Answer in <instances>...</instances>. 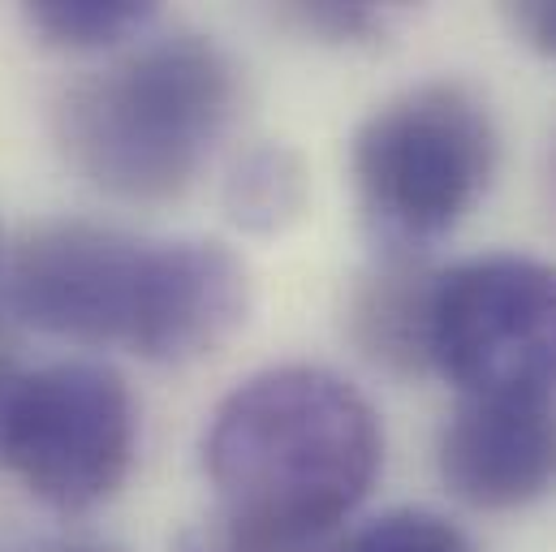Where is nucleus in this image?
Returning <instances> with one entry per match:
<instances>
[{
    "instance_id": "nucleus-1",
    "label": "nucleus",
    "mask_w": 556,
    "mask_h": 552,
    "mask_svg": "<svg viewBox=\"0 0 556 552\" xmlns=\"http://www.w3.org/2000/svg\"><path fill=\"white\" fill-rule=\"evenodd\" d=\"M384 466V427L358 385L280 363L242 380L207 423L216 510L293 540H332Z\"/></svg>"
},
{
    "instance_id": "nucleus-2",
    "label": "nucleus",
    "mask_w": 556,
    "mask_h": 552,
    "mask_svg": "<svg viewBox=\"0 0 556 552\" xmlns=\"http://www.w3.org/2000/svg\"><path fill=\"white\" fill-rule=\"evenodd\" d=\"M242 78L233 57L194 30L142 39L83 74L52 113L78 177L122 203L181 199L233 126Z\"/></svg>"
},
{
    "instance_id": "nucleus-3",
    "label": "nucleus",
    "mask_w": 556,
    "mask_h": 552,
    "mask_svg": "<svg viewBox=\"0 0 556 552\" xmlns=\"http://www.w3.org/2000/svg\"><path fill=\"white\" fill-rule=\"evenodd\" d=\"M496 122L457 78H427L376 104L350 138L363 225L384 260H418L448 238L496 173Z\"/></svg>"
},
{
    "instance_id": "nucleus-4",
    "label": "nucleus",
    "mask_w": 556,
    "mask_h": 552,
    "mask_svg": "<svg viewBox=\"0 0 556 552\" xmlns=\"http://www.w3.org/2000/svg\"><path fill=\"white\" fill-rule=\"evenodd\" d=\"M422 354L462 398L553 402L556 268L496 251L435 273Z\"/></svg>"
},
{
    "instance_id": "nucleus-5",
    "label": "nucleus",
    "mask_w": 556,
    "mask_h": 552,
    "mask_svg": "<svg viewBox=\"0 0 556 552\" xmlns=\"http://www.w3.org/2000/svg\"><path fill=\"white\" fill-rule=\"evenodd\" d=\"M139 453V402L126 376L96 359L22 372L4 411L0 462L61 514L117 497Z\"/></svg>"
},
{
    "instance_id": "nucleus-6",
    "label": "nucleus",
    "mask_w": 556,
    "mask_h": 552,
    "mask_svg": "<svg viewBox=\"0 0 556 552\" xmlns=\"http://www.w3.org/2000/svg\"><path fill=\"white\" fill-rule=\"evenodd\" d=\"M147 247L100 221H43L9 255V311L74 346H126L139 324Z\"/></svg>"
},
{
    "instance_id": "nucleus-7",
    "label": "nucleus",
    "mask_w": 556,
    "mask_h": 552,
    "mask_svg": "<svg viewBox=\"0 0 556 552\" xmlns=\"http://www.w3.org/2000/svg\"><path fill=\"white\" fill-rule=\"evenodd\" d=\"M247 315L251 273L225 242H151L130 350L147 363L181 367L216 354L247 324Z\"/></svg>"
},
{
    "instance_id": "nucleus-8",
    "label": "nucleus",
    "mask_w": 556,
    "mask_h": 552,
    "mask_svg": "<svg viewBox=\"0 0 556 552\" xmlns=\"http://www.w3.org/2000/svg\"><path fill=\"white\" fill-rule=\"evenodd\" d=\"M435 466L470 510H522L556 484V406L522 398H462L440 431Z\"/></svg>"
},
{
    "instance_id": "nucleus-9",
    "label": "nucleus",
    "mask_w": 556,
    "mask_h": 552,
    "mask_svg": "<svg viewBox=\"0 0 556 552\" xmlns=\"http://www.w3.org/2000/svg\"><path fill=\"white\" fill-rule=\"evenodd\" d=\"M435 273H422L418 260H384L350 302V328L358 346L397 372H422V333H427V298Z\"/></svg>"
},
{
    "instance_id": "nucleus-10",
    "label": "nucleus",
    "mask_w": 556,
    "mask_h": 552,
    "mask_svg": "<svg viewBox=\"0 0 556 552\" xmlns=\"http://www.w3.org/2000/svg\"><path fill=\"white\" fill-rule=\"evenodd\" d=\"M306 203V168L285 142L247 151L225 181V212L247 234H280Z\"/></svg>"
},
{
    "instance_id": "nucleus-11",
    "label": "nucleus",
    "mask_w": 556,
    "mask_h": 552,
    "mask_svg": "<svg viewBox=\"0 0 556 552\" xmlns=\"http://www.w3.org/2000/svg\"><path fill=\"white\" fill-rule=\"evenodd\" d=\"M26 26L48 43L65 52H96V48H122L139 39L155 22V4L135 0H39L22 9Z\"/></svg>"
},
{
    "instance_id": "nucleus-12",
    "label": "nucleus",
    "mask_w": 556,
    "mask_h": 552,
    "mask_svg": "<svg viewBox=\"0 0 556 552\" xmlns=\"http://www.w3.org/2000/svg\"><path fill=\"white\" fill-rule=\"evenodd\" d=\"M337 552H475L470 536L435 510H389L363 523Z\"/></svg>"
},
{
    "instance_id": "nucleus-13",
    "label": "nucleus",
    "mask_w": 556,
    "mask_h": 552,
    "mask_svg": "<svg viewBox=\"0 0 556 552\" xmlns=\"http://www.w3.org/2000/svg\"><path fill=\"white\" fill-rule=\"evenodd\" d=\"M177 552H337L332 540H293V536H277V531H260L247 527L220 510H212L207 518L190 523L186 531H177L173 540Z\"/></svg>"
},
{
    "instance_id": "nucleus-14",
    "label": "nucleus",
    "mask_w": 556,
    "mask_h": 552,
    "mask_svg": "<svg viewBox=\"0 0 556 552\" xmlns=\"http://www.w3.org/2000/svg\"><path fill=\"white\" fill-rule=\"evenodd\" d=\"M293 17L328 39H363L384 26V9L376 4H298Z\"/></svg>"
},
{
    "instance_id": "nucleus-15",
    "label": "nucleus",
    "mask_w": 556,
    "mask_h": 552,
    "mask_svg": "<svg viewBox=\"0 0 556 552\" xmlns=\"http://www.w3.org/2000/svg\"><path fill=\"white\" fill-rule=\"evenodd\" d=\"M509 26L522 35L527 48H535L540 57L556 61V0H527V4H509Z\"/></svg>"
},
{
    "instance_id": "nucleus-16",
    "label": "nucleus",
    "mask_w": 556,
    "mask_h": 552,
    "mask_svg": "<svg viewBox=\"0 0 556 552\" xmlns=\"http://www.w3.org/2000/svg\"><path fill=\"white\" fill-rule=\"evenodd\" d=\"M26 552H126L109 540H96V536H56V540H43Z\"/></svg>"
},
{
    "instance_id": "nucleus-17",
    "label": "nucleus",
    "mask_w": 556,
    "mask_h": 552,
    "mask_svg": "<svg viewBox=\"0 0 556 552\" xmlns=\"http://www.w3.org/2000/svg\"><path fill=\"white\" fill-rule=\"evenodd\" d=\"M17 367H13V359H4L0 354V440H4V411H9V398H13V385H17Z\"/></svg>"
}]
</instances>
